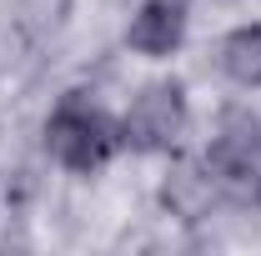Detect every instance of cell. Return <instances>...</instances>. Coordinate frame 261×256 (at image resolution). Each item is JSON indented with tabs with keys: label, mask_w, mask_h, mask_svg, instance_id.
I'll use <instances>...</instances> for the list:
<instances>
[{
	"label": "cell",
	"mask_w": 261,
	"mask_h": 256,
	"mask_svg": "<svg viewBox=\"0 0 261 256\" xmlns=\"http://www.w3.org/2000/svg\"><path fill=\"white\" fill-rule=\"evenodd\" d=\"M206 166H211V181L221 201L231 206H261V121L251 111H221V126L211 136V151H206Z\"/></svg>",
	"instance_id": "6da1fadb"
},
{
	"label": "cell",
	"mask_w": 261,
	"mask_h": 256,
	"mask_svg": "<svg viewBox=\"0 0 261 256\" xmlns=\"http://www.w3.org/2000/svg\"><path fill=\"white\" fill-rule=\"evenodd\" d=\"M45 146L70 171H100L106 161L121 151V121H111L96 106L65 100L61 111L45 121Z\"/></svg>",
	"instance_id": "7a4b0ae2"
},
{
	"label": "cell",
	"mask_w": 261,
	"mask_h": 256,
	"mask_svg": "<svg viewBox=\"0 0 261 256\" xmlns=\"http://www.w3.org/2000/svg\"><path fill=\"white\" fill-rule=\"evenodd\" d=\"M186 131V91L181 81H151L121 116V146L130 151H166Z\"/></svg>",
	"instance_id": "3957f363"
},
{
	"label": "cell",
	"mask_w": 261,
	"mask_h": 256,
	"mask_svg": "<svg viewBox=\"0 0 261 256\" xmlns=\"http://www.w3.org/2000/svg\"><path fill=\"white\" fill-rule=\"evenodd\" d=\"M181 35H186V5L181 0H146L130 20L126 40L141 56H171L181 45Z\"/></svg>",
	"instance_id": "277c9868"
},
{
	"label": "cell",
	"mask_w": 261,
	"mask_h": 256,
	"mask_svg": "<svg viewBox=\"0 0 261 256\" xmlns=\"http://www.w3.org/2000/svg\"><path fill=\"white\" fill-rule=\"evenodd\" d=\"M216 181H211V166H196V161H176L161 181V201L171 216L181 221H201L211 206H216Z\"/></svg>",
	"instance_id": "5b68a950"
},
{
	"label": "cell",
	"mask_w": 261,
	"mask_h": 256,
	"mask_svg": "<svg viewBox=\"0 0 261 256\" xmlns=\"http://www.w3.org/2000/svg\"><path fill=\"white\" fill-rule=\"evenodd\" d=\"M221 70L246 91L261 86V25H236L221 40Z\"/></svg>",
	"instance_id": "8992f818"
}]
</instances>
